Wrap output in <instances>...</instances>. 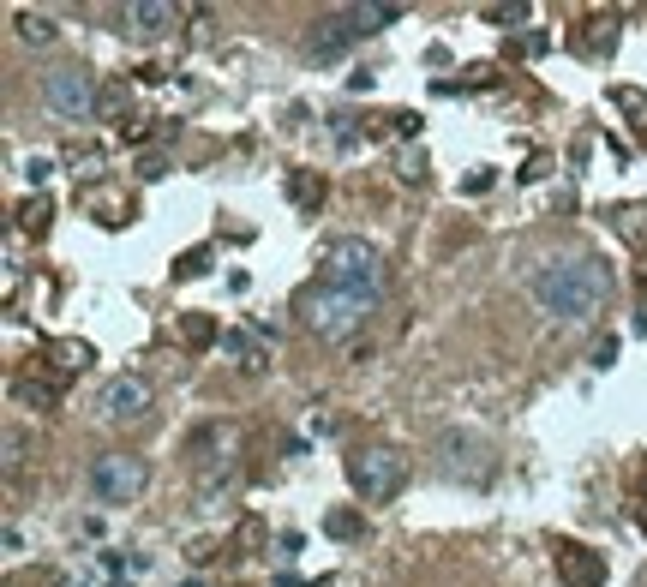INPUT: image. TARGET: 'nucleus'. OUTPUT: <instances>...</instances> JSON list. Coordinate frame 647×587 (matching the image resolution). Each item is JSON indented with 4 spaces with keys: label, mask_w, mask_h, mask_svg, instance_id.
<instances>
[{
    "label": "nucleus",
    "mask_w": 647,
    "mask_h": 587,
    "mask_svg": "<svg viewBox=\"0 0 647 587\" xmlns=\"http://www.w3.org/2000/svg\"><path fill=\"white\" fill-rule=\"evenodd\" d=\"M528 294L558 324H594L606 312V300H612V270L594 252H564V258H546L528 276Z\"/></svg>",
    "instance_id": "1"
},
{
    "label": "nucleus",
    "mask_w": 647,
    "mask_h": 587,
    "mask_svg": "<svg viewBox=\"0 0 647 587\" xmlns=\"http://www.w3.org/2000/svg\"><path fill=\"white\" fill-rule=\"evenodd\" d=\"M318 282H330V288H342V294H360V300H384V288H390V264H384V252L378 246H366V240H330L324 246V276Z\"/></svg>",
    "instance_id": "2"
},
{
    "label": "nucleus",
    "mask_w": 647,
    "mask_h": 587,
    "mask_svg": "<svg viewBox=\"0 0 647 587\" xmlns=\"http://www.w3.org/2000/svg\"><path fill=\"white\" fill-rule=\"evenodd\" d=\"M294 312H300V324H306L318 342H348V336L372 318V300L342 294V288H330V282H312V288L294 300Z\"/></svg>",
    "instance_id": "3"
},
{
    "label": "nucleus",
    "mask_w": 647,
    "mask_h": 587,
    "mask_svg": "<svg viewBox=\"0 0 647 587\" xmlns=\"http://www.w3.org/2000/svg\"><path fill=\"white\" fill-rule=\"evenodd\" d=\"M84 486H90V498H96L102 510H126V504H138V498H144V486H150V462H144V456H126V450H108V456H96V462H90Z\"/></svg>",
    "instance_id": "4"
},
{
    "label": "nucleus",
    "mask_w": 647,
    "mask_h": 587,
    "mask_svg": "<svg viewBox=\"0 0 647 587\" xmlns=\"http://www.w3.org/2000/svg\"><path fill=\"white\" fill-rule=\"evenodd\" d=\"M348 486L360 504H390L408 486V456L402 450H360V456H348Z\"/></svg>",
    "instance_id": "5"
},
{
    "label": "nucleus",
    "mask_w": 647,
    "mask_h": 587,
    "mask_svg": "<svg viewBox=\"0 0 647 587\" xmlns=\"http://www.w3.org/2000/svg\"><path fill=\"white\" fill-rule=\"evenodd\" d=\"M96 96H102V84H96L84 66H54V72H42V102H48L54 120H96Z\"/></svg>",
    "instance_id": "6"
},
{
    "label": "nucleus",
    "mask_w": 647,
    "mask_h": 587,
    "mask_svg": "<svg viewBox=\"0 0 647 587\" xmlns=\"http://www.w3.org/2000/svg\"><path fill=\"white\" fill-rule=\"evenodd\" d=\"M438 468H444V480H462V486H486V480L498 474L486 438H474V432H462V426H450V432L438 438Z\"/></svg>",
    "instance_id": "7"
},
{
    "label": "nucleus",
    "mask_w": 647,
    "mask_h": 587,
    "mask_svg": "<svg viewBox=\"0 0 647 587\" xmlns=\"http://www.w3.org/2000/svg\"><path fill=\"white\" fill-rule=\"evenodd\" d=\"M96 408H102L108 426H138V420L156 408V384H150L144 372H120V378L102 384V402H96Z\"/></svg>",
    "instance_id": "8"
},
{
    "label": "nucleus",
    "mask_w": 647,
    "mask_h": 587,
    "mask_svg": "<svg viewBox=\"0 0 647 587\" xmlns=\"http://www.w3.org/2000/svg\"><path fill=\"white\" fill-rule=\"evenodd\" d=\"M174 24H180V6H168V0H132V6H120V30H132L144 42L168 36Z\"/></svg>",
    "instance_id": "9"
},
{
    "label": "nucleus",
    "mask_w": 647,
    "mask_h": 587,
    "mask_svg": "<svg viewBox=\"0 0 647 587\" xmlns=\"http://www.w3.org/2000/svg\"><path fill=\"white\" fill-rule=\"evenodd\" d=\"M354 42H360V36H354L348 12H324V18H318V30H312V42H306V54H312L318 66H330V60H342Z\"/></svg>",
    "instance_id": "10"
},
{
    "label": "nucleus",
    "mask_w": 647,
    "mask_h": 587,
    "mask_svg": "<svg viewBox=\"0 0 647 587\" xmlns=\"http://www.w3.org/2000/svg\"><path fill=\"white\" fill-rule=\"evenodd\" d=\"M558 582L564 587H606V552L558 546Z\"/></svg>",
    "instance_id": "11"
},
{
    "label": "nucleus",
    "mask_w": 647,
    "mask_h": 587,
    "mask_svg": "<svg viewBox=\"0 0 647 587\" xmlns=\"http://www.w3.org/2000/svg\"><path fill=\"white\" fill-rule=\"evenodd\" d=\"M342 12H348L354 36H378V30H390V24L402 18V6H396V0H360V6H342Z\"/></svg>",
    "instance_id": "12"
},
{
    "label": "nucleus",
    "mask_w": 647,
    "mask_h": 587,
    "mask_svg": "<svg viewBox=\"0 0 647 587\" xmlns=\"http://www.w3.org/2000/svg\"><path fill=\"white\" fill-rule=\"evenodd\" d=\"M222 354H228L240 372H264V360H270V354H264L252 336H240V330H222Z\"/></svg>",
    "instance_id": "13"
},
{
    "label": "nucleus",
    "mask_w": 647,
    "mask_h": 587,
    "mask_svg": "<svg viewBox=\"0 0 647 587\" xmlns=\"http://www.w3.org/2000/svg\"><path fill=\"white\" fill-rule=\"evenodd\" d=\"M12 36L30 42V48H42V42H54V18L48 12H12Z\"/></svg>",
    "instance_id": "14"
},
{
    "label": "nucleus",
    "mask_w": 647,
    "mask_h": 587,
    "mask_svg": "<svg viewBox=\"0 0 647 587\" xmlns=\"http://www.w3.org/2000/svg\"><path fill=\"white\" fill-rule=\"evenodd\" d=\"M48 360H54L60 378H72V372H84L96 354H90V342H48Z\"/></svg>",
    "instance_id": "15"
},
{
    "label": "nucleus",
    "mask_w": 647,
    "mask_h": 587,
    "mask_svg": "<svg viewBox=\"0 0 647 587\" xmlns=\"http://www.w3.org/2000/svg\"><path fill=\"white\" fill-rule=\"evenodd\" d=\"M324 534H330V540H342V546H348V540H366V516L342 504V510H330V516H324Z\"/></svg>",
    "instance_id": "16"
},
{
    "label": "nucleus",
    "mask_w": 647,
    "mask_h": 587,
    "mask_svg": "<svg viewBox=\"0 0 647 587\" xmlns=\"http://www.w3.org/2000/svg\"><path fill=\"white\" fill-rule=\"evenodd\" d=\"M126 108H132V90H126V84H102V96H96V120H126Z\"/></svg>",
    "instance_id": "17"
},
{
    "label": "nucleus",
    "mask_w": 647,
    "mask_h": 587,
    "mask_svg": "<svg viewBox=\"0 0 647 587\" xmlns=\"http://www.w3.org/2000/svg\"><path fill=\"white\" fill-rule=\"evenodd\" d=\"M288 198H294L300 210H318V204H324V174H294V180H288Z\"/></svg>",
    "instance_id": "18"
},
{
    "label": "nucleus",
    "mask_w": 647,
    "mask_h": 587,
    "mask_svg": "<svg viewBox=\"0 0 647 587\" xmlns=\"http://www.w3.org/2000/svg\"><path fill=\"white\" fill-rule=\"evenodd\" d=\"M48 216H54V210H48V198H42V192L18 204V228H24V234H48Z\"/></svg>",
    "instance_id": "19"
},
{
    "label": "nucleus",
    "mask_w": 647,
    "mask_h": 587,
    "mask_svg": "<svg viewBox=\"0 0 647 587\" xmlns=\"http://www.w3.org/2000/svg\"><path fill=\"white\" fill-rule=\"evenodd\" d=\"M180 336H186V348H210V342H222V330H216V324H210L204 312H186Z\"/></svg>",
    "instance_id": "20"
},
{
    "label": "nucleus",
    "mask_w": 647,
    "mask_h": 587,
    "mask_svg": "<svg viewBox=\"0 0 647 587\" xmlns=\"http://www.w3.org/2000/svg\"><path fill=\"white\" fill-rule=\"evenodd\" d=\"M60 390L54 384H42V378H12V402H30V408H48Z\"/></svg>",
    "instance_id": "21"
},
{
    "label": "nucleus",
    "mask_w": 647,
    "mask_h": 587,
    "mask_svg": "<svg viewBox=\"0 0 647 587\" xmlns=\"http://www.w3.org/2000/svg\"><path fill=\"white\" fill-rule=\"evenodd\" d=\"M204 270H210V246H192L174 258V276H204Z\"/></svg>",
    "instance_id": "22"
},
{
    "label": "nucleus",
    "mask_w": 647,
    "mask_h": 587,
    "mask_svg": "<svg viewBox=\"0 0 647 587\" xmlns=\"http://www.w3.org/2000/svg\"><path fill=\"white\" fill-rule=\"evenodd\" d=\"M612 102H618L624 114H642V120H647V96H642V90H630V84H618V90H612Z\"/></svg>",
    "instance_id": "23"
},
{
    "label": "nucleus",
    "mask_w": 647,
    "mask_h": 587,
    "mask_svg": "<svg viewBox=\"0 0 647 587\" xmlns=\"http://www.w3.org/2000/svg\"><path fill=\"white\" fill-rule=\"evenodd\" d=\"M18 462H24V432L12 426V432H6V474H18Z\"/></svg>",
    "instance_id": "24"
},
{
    "label": "nucleus",
    "mask_w": 647,
    "mask_h": 587,
    "mask_svg": "<svg viewBox=\"0 0 647 587\" xmlns=\"http://www.w3.org/2000/svg\"><path fill=\"white\" fill-rule=\"evenodd\" d=\"M546 48H552V36H546V30H528V36L516 42V54H546Z\"/></svg>",
    "instance_id": "25"
},
{
    "label": "nucleus",
    "mask_w": 647,
    "mask_h": 587,
    "mask_svg": "<svg viewBox=\"0 0 647 587\" xmlns=\"http://www.w3.org/2000/svg\"><path fill=\"white\" fill-rule=\"evenodd\" d=\"M48 174H54V162H48V156H30V162H24V180H30V186H42Z\"/></svg>",
    "instance_id": "26"
},
{
    "label": "nucleus",
    "mask_w": 647,
    "mask_h": 587,
    "mask_svg": "<svg viewBox=\"0 0 647 587\" xmlns=\"http://www.w3.org/2000/svg\"><path fill=\"white\" fill-rule=\"evenodd\" d=\"M588 360H594V366H600V372H606V366H612V360H618V336H606V342H594V354H588Z\"/></svg>",
    "instance_id": "27"
},
{
    "label": "nucleus",
    "mask_w": 647,
    "mask_h": 587,
    "mask_svg": "<svg viewBox=\"0 0 647 587\" xmlns=\"http://www.w3.org/2000/svg\"><path fill=\"white\" fill-rule=\"evenodd\" d=\"M486 18H492V24H516V18H528V6H510V12H504V6H492Z\"/></svg>",
    "instance_id": "28"
},
{
    "label": "nucleus",
    "mask_w": 647,
    "mask_h": 587,
    "mask_svg": "<svg viewBox=\"0 0 647 587\" xmlns=\"http://www.w3.org/2000/svg\"><path fill=\"white\" fill-rule=\"evenodd\" d=\"M150 132H156V126H150V120H132V126H126V144H144V138H150Z\"/></svg>",
    "instance_id": "29"
},
{
    "label": "nucleus",
    "mask_w": 647,
    "mask_h": 587,
    "mask_svg": "<svg viewBox=\"0 0 647 587\" xmlns=\"http://www.w3.org/2000/svg\"><path fill=\"white\" fill-rule=\"evenodd\" d=\"M402 180H420V150H402Z\"/></svg>",
    "instance_id": "30"
},
{
    "label": "nucleus",
    "mask_w": 647,
    "mask_h": 587,
    "mask_svg": "<svg viewBox=\"0 0 647 587\" xmlns=\"http://www.w3.org/2000/svg\"><path fill=\"white\" fill-rule=\"evenodd\" d=\"M276 558H282V564H294V558H300V534H282V552H276Z\"/></svg>",
    "instance_id": "31"
},
{
    "label": "nucleus",
    "mask_w": 647,
    "mask_h": 587,
    "mask_svg": "<svg viewBox=\"0 0 647 587\" xmlns=\"http://www.w3.org/2000/svg\"><path fill=\"white\" fill-rule=\"evenodd\" d=\"M180 587H204V582H180Z\"/></svg>",
    "instance_id": "32"
}]
</instances>
